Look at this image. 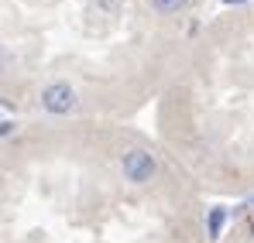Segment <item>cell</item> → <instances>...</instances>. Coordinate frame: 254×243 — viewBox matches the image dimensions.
<instances>
[{
	"mask_svg": "<svg viewBox=\"0 0 254 243\" xmlns=\"http://www.w3.org/2000/svg\"><path fill=\"white\" fill-rule=\"evenodd\" d=\"M121 171H124L127 182H134V185H144V182H151V178H155L158 164H155V158H151L148 151L134 147V151H124V158H121Z\"/></svg>",
	"mask_w": 254,
	"mask_h": 243,
	"instance_id": "obj_2",
	"label": "cell"
},
{
	"mask_svg": "<svg viewBox=\"0 0 254 243\" xmlns=\"http://www.w3.org/2000/svg\"><path fill=\"white\" fill-rule=\"evenodd\" d=\"M223 3H244V0H223Z\"/></svg>",
	"mask_w": 254,
	"mask_h": 243,
	"instance_id": "obj_6",
	"label": "cell"
},
{
	"mask_svg": "<svg viewBox=\"0 0 254 243\" xmlns=\"http://www.w3.org/2000/svg\"><path fill=\"white\" fill-rule=\"evenodd\" d=\"M151 7L158 14H175L179 7H186V0H151Z\"/></svg>",
	"mask_w": 254,
	"mask_h": 243,
	"instance_id": "obj_3",
	"label": "cell"
},
{
	"mask_svg": "<svg viewBox=\"0 0 254 243\" xmlns=\"http://www.w3.org/2000/svg\"><path fill=\"white\" fill-rule=\"evenodd\" d=\"M220 226H223V209H213L210 212V237H220Z\"/></svg>",
	"mask_w": 254,
	"mask_h": 243,
	"instance_id": "obj_5",
	"label": "cell"
},
{
	"mask_svg": "<svg viewBox=\"0 0 254 243\" xmlns=\"http://www.w3.org/2000/svg\"><path fill=\"white\" fill-rule=\"evenodd\" d=\"M117 7L121 0H93V10H103L107 17H117Z\"/></svg>",
	"mask_w": 254,
	"mask_h": 243,
	"instance_id": "obj_4",
	"label": "cell"
},
{
	"mask_svg": "<svg viewBox=\"0 0 254 243\" xmlns=\"http://www.w3.org/2000/svg\"><path fill=\"white\" fill-rule=\"evenodd\" d=\"M76 106H79V99H76V89H72L69 82H48L42 89V110H48V113L65 117V113H72Z\"/></svg>",
	"mask_w": 254,
	"mask_h": 243,
	"instance_id": "obj_1",
	"label": "cell"
}]
</instances>
